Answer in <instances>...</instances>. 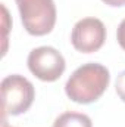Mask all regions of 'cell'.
I'll use <instances>...</instances> for the list:
<instances>
[{"label":"cell","mask_w":125,"mask_h":127,"mask_svg":"<svg viewBox=\"0 0 125 127\" xmlns=\"http://www.w3.org/2000/svg\"><path fill=\"white\" fill-rule=\"evenodd\" d=\"M1 127H9V126L6 124V121H3V124H1Z\"/></svg>","instance_id":"cell-11"},{"label":"cell","mask_w":125,"mask_h":127,"mask_svg":"<svg viewBox=\"0 0 125 127\" xmlns=\"http://www.w3.org/2000/svg\"><path fill=\"white\" fill-rule=\"evenodd\" d=\"M1 111L4 115H21L30 109L35 90L32 83L19 74L7 75L1 80Z\"/></svg>","instance_id":"cell-2"},{"label":"cell","mask_w":125,"mask_h":127,"mask_svg":"<svg viewBox=\"0 0 125 127\" xmlns=\"http://www.w3.org/2000/svg\"><path fill=\"white\" fill-rule=\"evenodd\" d=\"M27 64L30 71L41 81H56L66 68L62 53L52 46H40L32 49Z\"/></svg>","instance_id":"cell-4"},{"label":"cell","mask_w":125,"mask_h":127,"mask_svg":"<svg viewBox=\"0 0 125 127\" xmlns=\"http://www.w3.org/2000/svg\"><path fill=\"white\" fill-rule=\"evenodd\" d=\"M1 12H3V41H4V46H3V55L6 53V41H7V31H9V13H7V9L4 4H1Z\"/></svg>","instance_id":"cell-8"},{"label":"cell","mask_w":125,"mask_h":127,"mask_svg":"<svg viewBox=\"0 0 125 127\" xmlns=\"http://www.w3.org/2000/svg\"><path fill=\"white\" fill-rule=\"evenodd\" d=\"M103 3H106L107 6L112 7H119V6H125V0H102Z\"/></svg>","instance_id":"cell-10"},{"label":"cell","mask_w":125,"mask_h":127,"mask_svg":"<svg viewBox=\"0 0 125 127\" xmlns=\"http://www.w3.org/2000/svg\"><path fill=\"white\" fill-rule=\"evenodd\" d=\"M53 127H93V123L91 118L85 114L68 111L55 120Z\"/></svg>","instance_id":"cell-6"},{"label":"cell","mask_w":125,"mask_h":127,"mask_svg":"<svg viewBox=\"0 0 125 127\" xmlns=\"http://www.w3.org/2000/svg\"><path fill=\"white\" fill-rule=\"evenodd\" d=\"M116 38H118L119 46L125 50V18L122 19V22L119 24V27L116 30Z\"/></svg>","instance_id":"cell-9"},{"label":"cell","mask_w":125,"mask_h":127,"mask_svg":"<svg viewBox=\"0 0 125 127\" xmlns=\"http://www.w3.org/2000/svg\"><path fill=\"white\" fill-rule=\"evenodd\" d=\"M115 89H116L118 96L125 102V71H121L118 74L116 81H115Z\"/></svg>","instance_id":"cell-7"},{"label":"cell","mask_w":125,"mask_h":127,"mask_svg":"<svg viewBox=\"0 0 125 127\" xmlns=\"http://www.w3.org/2000/svg\"><path fill=\"white\" fill-rule=\"evenodd\" d=\"M106 40V27L104 24L93 16L80 19L71 32L72 46L83 53L97 52Z\"/></svg>","instance_id":"cell-5"},{"label":"cell","mask_w":125,"mask_h":127,"mask_svg":"<svg viewBox=\"0 0 125 127\" xmlns=\"http://www.w3.org/2000/svg\"><path fill=\"white\" fill-rule=\"evenodd\" d=\"M110 83L109 69L97 62L78 66L65 84L66 96L77 103H91L103 95Z\"/></svg>","instance_id":"cell-1"},{"label":"cell","mask_w":125,"mask_h":127,"mask_svg":"<svg viewBox=\"0 0 125 127\" xmlns=\"http://www.w3.org/2000/svg\"><path fill=\"white\" fill-rule=\"evenodd\" d=\"M24 28L31 35H46L55 28L56 6L53 0H15Z\"/></svg>","instance_id":"cell-3"}]
</instances>
